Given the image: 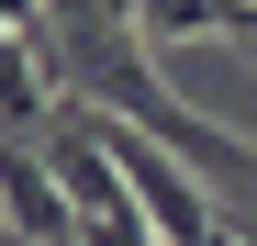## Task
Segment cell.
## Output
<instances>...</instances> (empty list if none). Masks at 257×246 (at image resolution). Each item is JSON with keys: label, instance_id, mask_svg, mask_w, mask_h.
I'll list each match as a JSON object with an SVG mask.
<instances>
[{"label": "cell", "instance_id": "cell-1", "mask_svg": "<svg viewBox=\"0 0 257 246\" xmlns=\"http://www.w3.org/2000/svg\"><path fill=\"white\" fill-rule=\"evenodd\" d=\"M78 12V78H90V101L112 123H135V135H157L168 157H201V168H257L246 135H224V123H201L190 101H168L157 90V67H146V34L112 12V0H67Z\"/></svg>", "mask_w": 257, "mask_h": 246}, {"label": "cell", "instance_id": "cell-2", "mask_svg": "<svg viewBox=\"0 0 257 246\" xmlns=\"http://www.w3.org/2000/svg\"><path fill=\"white\" fill-rule=\"evenodd\" d=\"M101 146H112L123 190H135V213L157 224V246H212V213L190 201V179L168 168V146H157V135H135V123H112V112H101Z\"/></svg>", "mask_w": 257, "mask_h": 246}, {"label": "cell", "instance_id": "cell-3", "mask_svg": "<svg viewBox=\"0 0 257 246\" xmlns=\"http://www.w3.org/2000/svg\"><path fill=\"white\" fill-rule=\"evenodd\" d=\"M0 201H12L23 246H78V201L56 190V168H45V157H12V146H0Z\"/></svg>", "mask_w": 257, "mask_h": 246}, {"label": "cell", "instance_id": "cell-4", "mask_svg": "<svg viewBox=\"0 0 257 246\" xmlns=\"http://www.w3.org/2000/svg\"><path fill=\"white\" fill-rule=\"evenodd\" d=\"M34 112H45V56L0 23V135H12V123H34Z\"/></svg>", "mask_w": 257, "mask_h": 246}, {"label": "cell", "instance_id": "cell-5", "mask_svg": "<svg viewBox=\"0 0 257 246\" xmlns=\"http://www.w3.org/2000/svg\"><path fill=\"white\" fill-rule=\"evenodd\" d=\"M201 34H224V45H257V0H201Z\"/></svg>", "mask_w": 257, "mask_h": 246}]
</instances>
